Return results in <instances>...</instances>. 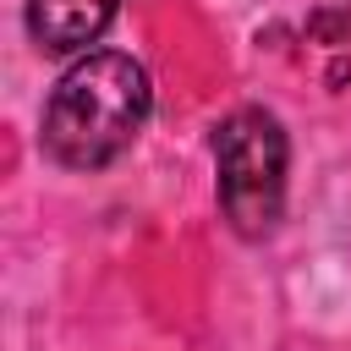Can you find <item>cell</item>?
Instances as JSON below:
<instances>
[{"label": "cell", "instance_id": "1", "mask_svg": "<svg viewBox=\"0 0 351 351\" xmlns=\"http://www.w3.org/2000/svg\"><path fill=\"white\" fill-rule=\"evenodd\" d=\"M148 104H154V88L132 55L88 49L44 104V148L66 170H104L137 143Z\"/></svg>", "mask_w": 351, "mask_h": 351}, {"label": "cell", "instance_id": "2", "mask_svg": "<svg viewBox=\"0 0 351 351\" xmlns=\"http://www.w3.org/2000/svg\"><path fill=\"white\" fill-rule=\"evenodd\" d=\"M285 165L291 143L269 110H236L214 132V170H219V208L236 236L258 241L285 214Z\"/></svg>", "mask_w": 351, "mask_h": 351}, {"label": "cell", "instance_id": "3", "mask_svg": "<svg viewBox=\"0 0 351 351\" xmlns=\"http://www.w3.org/2000/svg\"><path fill=\"white\" fill-rule=\"evenodd\" d=\"M121 0H27V33L49 55H77L99 44V33L115 22Z\"/></svg>", "mask_w": 351, "mask_h": 351}]
</instances>
